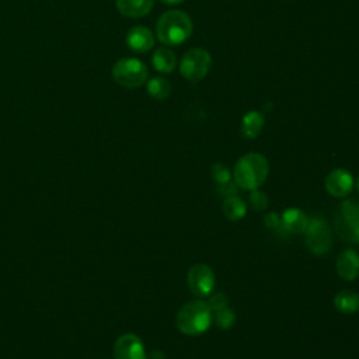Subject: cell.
I'll return each instance as SVG.
<instances>
[{
    "label": "cell",
    "mask_w": 359,
    "mask_h": 359,
    "mask_svg": "<svg viewBox=\"0 0 359 359\" xmlns=\"http://www.w3.org/2000/svg\"><path fill=\"white\" fill-rule=\"evenodd\" d=\"M325 189L334 198H345L353 189V177L346 170H332L325 178Z\"/></svg>",
    "instance_id": "30bf717a"
},
{
    "label": "cell",
    "mask_w": 359,
    "mask_h": 359,
    "mask_svg": "<svg viewBox=\"0 0 359 359\" xmlns=\"http://www.w3.org/2000/svg\"><path fill=\"white\" fill-rule=\"evenodd\" d=\"M149 70L146 65L135 57L119 59L112 67L114 80L126 88H137L147 80Z\"/></svg>",
    "instance_id": "5b68a950"
},
{
    "label": "cell",
    "mask_w": 359,
    "mask_h": 359,
    "mask_svg": "<svg viewBox=\"0 0 359 359\" xmlns=\"http://www.w3.org/2000/svg\"><path fill=\"white\" fill-rule=\"evenodd\" d=\"M269 164L265 156L248 153L240 157L233 170V181L241 189H258L266 180Z\"/></svg>",
    "instance_id": "6da1fadb"
},
{
    "label": "cell",
    "mask_w": 359,
    "mask_h": 359,
    "mask_svg": "<svg viewBox=\"0 0 359 359\" xmlns=\"http://www.w3.org/2000/svg\"><path fill=\"white\" fill-rule=\"evenodd\" d=\"M227 296L224 294V293H222V292H219V293H215V294H212L209 299H208V306L210 307V310H212V313H215V311H219V310H222V309H224L226 306H227Z\"/></svg>",
    "instance_id": "603a6c76"
},
{
    "label": "cell",
    "mask_w": 359,
    "mask_h": 359,
    "mask_svg": "<svg viewBox=\"0 0 359 359\" xmlns=\"http://www.w3.org/2000/svg\"><path fill=\"white\" fill-rule=\"evenodd\" d=\"M192 34V20L181 10L163 13L156 22V35L164 45H181Z\"/></svg>",
    "instance_id": "7a4b0ae2"
},
{
    "label": "cell",
    "mask_w": 359,
    "mask_h": 359,
    "mask_svg": "<svg viewBox=\"0 0 359 359\" xmlns=\"http://www.w3.org/2000/svg\"><path fill=\"white\" fill-rule=\"evenodd\" d=\"M161 3H164V4H168V6H174V4H180V3H182L184 0H160Z\"/></svg>",
    "instance_id": "4316f807"
},
{
    "label": "cell",
    "mask_w": 359,
    "mask_h": 359,
    "mask_svg": "<svg viewBox=\"0 0 359 359\" xmlns=\"http://www.w3.org/2000/svg\"><path fill=\"white\" fill-rule=\"evenodd\" d=\"M147 93L151 98L163 101L171 94V83L163 77H153L147 81Z\"/></svg>",
    "instance_id": "d6986e66"
},
{
    "label": "cell",
    "mask_w": 359,
    "mask_h": 359,
    "mask_svg": "<svg viewBox=\"0 0 359 359\" xmlns=\"http://www.w3.org/2000/svg\"><path fill=\"white\" fill-rule=\"evenodd\" d=\"M337 272L344 280H353L359 275V255L353 250L342 251L337 258Z\"/></svg>",
    "instance_id": "7c38bea8"
},
{
    "label": "cell",
    "mask_w": 359,
    "mask_h": 359,
    "mask_svg": "<svg viewBox=\"0 0 359 359\" xmlns=\"http://www.w3.org/2000/svg\"><path fill=\"white\" fill-rule=\"evenodd\" d=\"M212 177H213L216 185L226 184V182L231 181V172L223 163H215L212 165Z\"/></svg>",
    "instance_id": "44dd1931"
},
{
    "label": "cell",
    "mask_w": 359,
    "mask_h": 359,
    "mask_svg": "<svg viewBox=\"0 0 359 359\" xmlns=\"http://www.w3.org/2000/svg\"><path fill=\"white\" fill-rule=\"evenodd\" d=\"M264 223L268 229L271 230H276L280 227V216L275 212H269L264 216Z\"/></svg>",
    "instance_id": "cb8c5ba5"
},
{
    "label": "cell",
    "mask_w": 359,
    "mask_h": 359,
    "mask_svg": "<svg viewBox=\"0 0 359 359\" xmlns=\"http://www.w3.org/2000/svg\"><path fill=\"white\" fill-rule=\"evenodd\" d=\"M334 227L338 237L351 244H359V199H344L335 212Z\"/></svg>",
    "instance_id": "277c9868"
},
{
    "label": "cell",
    "mask_w": 359,
    "mask_h": 359,
    "mask_svg": "<svg viewBox=\"0 0 359 359\" xmlns=\"http://www.w3.org/2000/svg\"><path fill=\"white\" fill-rule=\"evenodd\" d=\"M217 192L224 198L230 196V195H236L237 194V185L234 184V181L220 184V185H217Z\"/></svg>",
    "instance_id": "d4e9b609"
},
{
    "label": "cell",
    "mask_w": 359,
    "mask_h": 359,
    "mask_svg": "<svg viewBox=\"0 0 359 359\" xmlns=\"http://www.w3.org/2000/svg\"><path fill=\"white\" fill-rule=\"evenodd\" d=\"M212 318L213 313L208 303L198 299L181 306L175 316V324L185 335H201L209 330Z\"/></svg>",
    "instance_id": "3957f363"
},
{
    "label": "cell",
    "mask_w": 359,
    "mask_h": 359,
    "mask_svg": "<svg viewBox=\"0 0 359 359\" xmlns=\"http://www.w3.org/2000/svg\"><path fill=\"white\" fill-rule=\"evenodd\" d=\"M306 247L316 255H325L332 247V234L324 219L313 217L304 230Z\"/></svg>",
    "instance_id": "52a82bcc"
},
{
    "label": "cell",
    "mask_w": 359,
    "mask_h": 359,
    "mask_svg": "<svg viewBox=\"0 0 359 359\" xmlns=\"http://www.w3.org/2000/svg\"><path fill=\"white\" fill-rule=\"evenodd\" d=\"M210 66V53L203 48H192L184 53L180 63V72L184 79L196 83L209 73Z\"/></svg>",
    "instance_id": "8992f818"
},
{
    "label": "cell",
    "mask_w": 359,
    "mask_h": 359,
    "mask_svg": "<svg viewBox=\"0 0 359 359\" xmlns=\"http://www.w3.org/2000/svg\"><path fill=\"white\" fill-rule=\"evenodd\" d=\"M147 359H165V355L161 351H151Z\"/></svg>",
    "instance_id": "484cf974"
},
{
    "label": "cell",
    "mask_w": 359,
    "mask_h": 359,
    "mask_svg": "<svg viewBox=\"0 0 359 359\" xmlns=\"http://www.w3.org/2000/svg\"><path fill=\"white\" fill-rule=\"evenodd\" d=\"M153 67L160 73H171L177 66V57L174 52L167 48H158L151 56Z\"/></svg>",
    "instance_id": "e0dca14e"
},
{
    "label": "cell",
    "mask_w": 359,
    "mask_h": 359,
    "mask_svg": "<svg viewBox=\"0 0 359 359\" xmlns=\"http://www.w3.org/2000/svg\"><path fill=\"white\" fill-rule=\"evenodd\" d=\"M335 309L342 314H352L359 311V293L353 290H341L334 297Z\"/></svg>",
    "instance_id": "2e32d148"
},
{
    "label": "cell",
    "mask_w": 359,
    "mask_h": 359,
    "mask_svg": "<svg viewBox=\"0 0 359 359\" xmlns=\"http://www.w3.org/2000/svg\"><path fill=\"white\" fill-rule=\"evenodd\" d=\"M309 224V217L306 213L297 208L286 209L280 216V227L292 234L304 233Z\"/></svg>",
    "instance_id": "4fadbf2b"
},
{
    "label": "cell",
    "mask_w": 359,
    "mask_h": 359,
    "mask_svg": "<svg viewBox=\"0 0 359 359\" xmlns=\"http://www.w3.org/2000/svg\"><path fill=\"white\" fill-rule=\"evenodd\" d=\"M125 41H126L128 48L136 53H144L154 46L153 32L143 25L130 28L126 34Z\"/></svg>",
    "instance_id": "8fae6325"
},
{
    "label": "cell",
    "mask_w": 359,
    "mask_h": 359,
    "mask_svg": "<svg viewBox=\"0 0 359 359\" xmlns=\"http://www.w3.org/2000/svg\"><path fill=\"white\" fill-rule=\"evenodd\" d=\"M114 359H147L142 339L132 332L121 335L114 344Z\"/></svg>",
    "instance_id": "9c48e42d"
},
{
    "label": "cell",
    "mask_w": 359,
    "mask_h": 359,
    "mask_svg": "<svg viewBox=\"0 0 359 359\" xmlns=\"http://www.w3.org/2000/svg\"><path fill=\"white\" fill-rule=\"evenodd\" d=\"M187 282L189 290L196 297H205L212 293L216 283V278L210 266H208L206 264H196L189 269L187 275Z\"/></svg>",
    "instance_id": "ba28073f"
},
{
    "label": "cell",
    "mask_w": 359,
    "mask_h": 359,
    "mask_svg": "<svg viewBox=\"0 0 359 359\" xmlns=\"http://www.w3.org/2000/svg\"><path fill=\"white\" fill-rule=\"evenodd\" d=\"M248 201H250V205L255 210H265L268 208V196L265 192H262L259 189H252Z\"/></svg>",
    "instance_id": "7402d4cb"
},
{
    "label": "cell",
    "mask_w": 359,
    "mask_h": 359,
    "mask_svg": "<svg viewBox=\"0 0 359 359\" xmlns=\"http://www.w3.org/2000/svg\"><path fill=\"white\" fill-rule=\"evenodd\" d=\"M264 123L265 119L259 111H248L241 119V135L245 139H255L261 133Z\"/></svg>",
    "instance_id": "9a60e30c"
},
{
    "label": "cell",
    "mask_w": 359,
    "mask_h": 359,
    "mask_svg": "<svg viewBox=\"0 0 359 359\" xmlns=\"http://www.w3.org/2000/svg\"><path fill=\"white\" fill-rule=\"evenodd\" d=\"M356 188H358V192H359V175H358V180H356Z\"/></svg>",
    "instance_id": "83f0119b"
},
{
    "label": "cell",
    "mask_w": 359,
    "mask_h": 359,
    "mask_svg": "<svg viewBox=\"0 0 359 359\" xmlns=\"http://www.w3.org/2000/svg\"><path fill=\"white\" fill-rule=\"evenodd\" d=\"M222 210H223V215L229 219V220H240L245 216L247 213V206L244 203V201L236 195H230V196H226L223 203H222Z\"/></svg>",
    "instance_id": "ac0fdd59"
},
{
    "label": "cell",
    "mask_w": 359,
    "mask_h": 359,
    "mask_svg": "<svg viewBox=\"0 0 359 359\" xmlns=\"http://www.w3.org/2000/svg\"><path fill=\"white\" fill-rule=\"evenodd\" d=\"M212 320L215 321V324H216L219 328H222V330H229V328H231V327L234 325V323H236V313L233 311V309H230V307L226 306L224 309H222V310H219V311H215Z\"/></svg>",
    "instance_id": "ffe728a7"
},
{
    "label": "cell",
    "mask_w": 359,
    "mask_h": 359,
    "mask_svg": "<svg viewBox=\"0 0 359 359\" xmlns=\"http://www.w3.org/2000/svg\"><path fill=\"white\" fill-rule=\"evenodd\" d=\"M118 11L129 18H140L150 13L153 0H116Z\"/></svg>",
    "instance_id": "5bb4252c"
}]
</instances>
